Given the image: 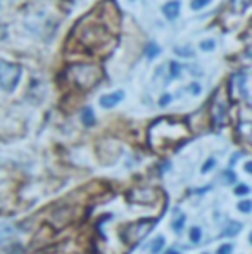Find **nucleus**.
I'll list each match as a JSON object with an SVG mask.
<instances>
[{
  "label": "nucleus",
  "mask_w": 252,
  "mask_h": 254,
  "mask_svg": "<svg viewBox=\"0 0 252 254\" xmlns=\"http://www.w3.org/2000/svg\"><path fill=\"white\" fill-rule=\"evenodd\" d=\"M221 180H223V184H233V182H235V175H233L232 171H225Z\"/></svg>",
  "instance_id": "23"
},
{
  "label": "nucleus",
  "mask_w": 252,
  "mask_h": 254,
  "mask_svg": "<svg viewBox=\"0 0 252 254\" xmlns=\"http://www.w3.org/2000/svg\"><path fill=\"white\" fill-rule=\"evenodd\" d=\"M171 102V95H162L161 97V101H159V106H166V104H169Z\"/></svg>",
  "instance_id": "28"
},
{
  "label": "nucleus",
  "mask_w": 252,
  "mask_h": 254,
  "mask_svg": "<svg viewBox=\"0 0 252 254\" xmlns=\"http://www.w3.org/2000/svg\"><path fill=\"white\" fill-rule=\"evenodd\" d=\"M199 47H201L202 51H205V52H211V51H214V49H216V42L214 40H202Z\"/></svg>",
  "instance_id": "17"
},
{
  "label": "nucleus",
  "mask_w": 252,
  "mask_h": 254,
  "mask_svg": "<svg viewBox=\"0 0 252 254\" xmlns=\"http://www.w3.org/2000/svg\"><path fill=\"white\" fill-rule=\"evenodd\" d=\"M168 121V131H162L164 135H151L152 145H155L157 149L161 147H173L175 144H178L183 137L189 135V130L185 128V125L176 123V121L166 120Z\"/></svg>",
  "instance_id": "1"
},
{
  "label": "nucleus",
  "mask_w": 252,
  "mask_h": 254,
  "mask_svg": "<svg viewBox=\"0 0 252 254\" xmlns=\"http://www.w3.org/2000/svg\"><path fill=\"white\" fill-rule=\"evenodd\" d=\"M12 227H0V241H3V239L10 237L12 235Z\"/></svg>",
  "instance_id": "21"
},
{
  "label": "nucleus",
  "mask_w": 252,
  "mask_h": 254,
  "mask_svg": "<svg viewBox=\"0 0 252 254\" xmlns=\"http://www.w3.org/2000/svg\"><path fill=\"white\" fill-rule=\"evenodd\" d=\"M232 244H223L221 248L218 249V254H230L232 253Z\"/></svg>",
  "instance_id": "26"
},
{
  "label": "nucleus",
  "mask_w": 252,
  "mask_h": 254,
  "mask_svg": "<svg viewBox=\"0 0 252 254\" xmlns=\"http://www.w3.org/2000/svg\"><path fill=\"white\" fill-rule=\"evenodd\" d=\"M154 223H155L154 220H140V221H135V223L128 225L126 232H125V241L130 242V244L138 242L140 239H144L145 235L149 234V230L154 227Z\"/></svg>",
  "instance_id": "3"
},
{
  "label": "nucleus",
  "mask_w": 252,
  "mask_h": 254,
  "mask_svg": "<svg viewBox=\"0 0 252 254\" xmlns=\"http://www.w3.org/2000/svg\"><path fill=\"white\" fill-rule=\"evenodd\" d=\"M212 121H214L216 127H221L226 121V106L223 102H214L212 104Z\"/></svg>",
  "instance_id": "6"
},
{
  "label": "nucleus",
  "mask_w": 252,
  "mask_h": 254,
  "mask_svg": "<svg viewBox=\"0 0 252 254\" xmlns=\"http://www.w3.org/2000/svg\"><path fill=\"white\" fill-rule=\"evenodd\" d=\"M211 2H212V0H192L190 7L194 10H201V9H204V7H207Z\"/></svg>",
  "instance_id": "16"
},
{
  "label": "nucleus",
  "mask_w": 252,
  "mask_h": 254,
  "mask_svg": "<svg viewBox=\"0 0 252 254\" xmlns=\"http://www.w3.org/2000/svg\"><path fill=\"white\" fill-rule=\"evenodd\" d=\"M169 78H178L182 76V66H180L178 63H175V61H171L169 63Z\"/></svg>",
  "instance_id": "15"
},
{
  "label": "nucleus",
  "mask_w": 252,
  "mask_h": 254,
  "mask_svg": "<svg viewBox=\"0 0 252 254\" xmlns=\"http://www.w3.org/2000/svg\"><path fill=\"white\" fill-rule=\"evenodd\" d=\"M162 246H164V237H157L154 246H152V254H157L162 249Z\"/></svg>",
  "instance_id": "20"
},
{
  "label": "nucleus",
  "mask_w": 252,
  "mask_h": 254,
  "mask_svg": "<svg viewBox=\"0 0 252 254\" xmlns=\"http://www.w3.org/2000/svg\"><path fill=\"white\" fill-rule=\"evenodd\" d=\"M74 78L76 81L81 85V87H92V85L97 81L99 78V69L95 66H85V64H80V66H74Z\"/></svg>",
  "instance_id": "4"
},
{
  "label": "nucleus",
  "mask_w": 252,
  "mask_h": 254,
  "mask_svg": "<svg viewBox=\"0 0 252 254\" xmlns=\"http://www.w3.org/2000/svg\"><path fill=\"white\" fill-rule=\"evenodd\" d=\"M247 56H249V57H251V59H252V45H251V47H249V49H247Z\"/></svg>",
  "instance_id": "30"
},
{
  "label": "nucleus",
  "mask_w": 252,
  "mask_h": 254,
  "mask_svg": "<svg viewBox=\"0 0 252 254\" xmlns=\"http://www.w3.org/2000/svg\"><path fill=\"white\" fill-rule=\"evenodd\" d=\"M246 171L247 173L252 175V161H249V163H246Z\"/></svg>",
  "instance_id": "29"
},
{
  "label": "nucleus",
  "mask_w": 252,
  "mask_h": 254,
  "mask_svg": "<svg viewBox=\"0 0 252 254\" xmlns=\"http://www.w3.org/2000/svg\"><path fill=\"white\" fill-rule=\"evenodd\" d=\"M201 90H202V88H201V85H199V83H192L190 85V92L194 95H199V94H201Z\"/></svg>",
  "instance_id": "27"
},
{
  "label": "nucleus",
  "mask_w": 252,
  "mask_h": 254,
  "mask_svg": "<svg viewBox=\"0 0 252 254\" xmlns=\"http://www.w3.org/2000/svg\"><path fill=\"white\" fill-rule=\"evenodd\" d=\"M183 225H185V216L182 214V216H178L175 221H173L171 227H173V230H175V232H180L183 228Z\"/></svg>",
  "instance_id": "18"
},
{
  "label": "nucleus",
  "mask_w": 252,
  "mask_h": 254,
  "mask_svg": "<svg viewBox=\"0 0 252 254\" xmlns=\"http://www.w3.org/2000/svg\"><path fill=\"white\" fill-rule=\"evenodd\" d=\"M216 166V161L214 159H209L207 163L204 164V166H202V173H207L209 170H212V168Z\"/></svg>",
  "instance_id": "25"
},
{
  "label": "nucleus",
  "mask_w": 252,
  "mask_h": 254,
  "mask_svg": "<svg viewBox=\"0 0 252 254\" xmlns=\"http://www.w3.org/2000/svg\"><path fill=\"white\" fill-rule=\"evenodd\" d=\"M239 211H242V213H251V211H252V201L239 202Z\"/></svg>",
  "instance_id": "22"
},
{
  "label": "nucleus",
  "mask_w": 252,
  "mask_h": 254,
  "mask_svg": "<svg viewBox=\"0 0 252 254\" xmlns=\"http://www.w3.org/2000/svg\"><path fill=\"white\" fill-rule=\"evenodd\" d=\"M251 192V189L247 187V185H244V184H240V185H237L235 187V194L237 195H246V194H249Z\"/></svg>",
  "instance_id": "24"
},
{
  "label": "nucleus",
  "mask_w": 252,
  "mask_h": 254,
  "mask_svg": "<svg viewBox=\"0 0 252 254\" xmlns=\"http://www.w3.org/2000/svg\"><path fill=\"white\" fill-rule=\"evenodd\" d=\"M201 237H202V232H201V228H197V227H194V228H192V232H190V241L194 242V244H197V242L201 241Z\"/></svg>",
  "instance_id": "19"
},
{
  "label": "nucleus",
  "mask_w": 252,
  "mask_h": 254,
  "mask_svg": "<svg viewBox=\"0 0 252 254\" xmlns=\"http://www.w3.org/2000/svg\"><path fill=\"white\" fill-rule=\"evenodd\" d=\"M251 106H252V102H251Z\"/></svg>",
  "instance_id": "33"
},
{
  "label": "nucleus",
  "mask_w": 252,
  "mask_h": 254,
  "mask_svg": "<svg viewBox=\"0 0 252 254\" xmlns=\"http://www.w3.org/2000/svg\"><path fill=\"white\" fill-rule=\"evenodd\" d=\"M249 3H251V0H233L232 9L235 10L237 14H242V12H246V9L249 7Z\"/></svg>",
  "instance_id": "13"
},
{
  "label": "nucleus",
  "mask_w": 252,
  "mask_h": 254,
  "mask_svg": "<svg viewBox=\"0 0 252 254\" xmlns=\"http://www.w3.org/2000/svg\"><path fill=\"white\" fill-rule=\"evenodd\" d=\"M126 197H128V201H131V202H151L152 199H154V190H151V189L131 190Z\"/></svg>",
  "instance_id": "5"
},
{
  "label": "nucleus",
  "mask_w": 252,
  "mask_h": 254,
  "mask_svg": "<svg viewBox=\"0 0 252 254\" xmlns=\"http://www.w3.org/2000/svg\"><path fill=\"white\" fill-rule=\"evenodd\" d=\"M249 242L252 244V232H251V235H249Z\"/></svg>",
  "instance_id": "32"
},
{
  "label": "nucleus",
  "mask_w": 252,
  "mask_h": 254,
  "mask_svg": "<svg viewBox=\"0 0 252 254\" xmlns=\"http://www.w3.org/2000/svg\"><path fill=\"white\" fill-rule=\"evenodd\" d=\"M233 81H237V87H239V90H240V95H242V97H247V87H246L247 74L246 73L233 74Z\"/></svg>",
  "instance_id": "9"
},
{
  "label": "nucleus",
  "mask_w": 252,
  "mask_h": 254,
  "mask_svg": "<svg viewBox=\"0 0 252 254\" xmlns=\"http://www.w3.org/2000/svg\"><path fill=\"white\" fill-rule=\"evenodd\" d=\"M81 120H83L85 127H94L95 125V114H94V111H92V107H85L83 114H81Z\"/></svg>",
  "instance_id": "10"
},
{
  "label": "nucleus",
  "mask_w": 252,
  "mask_h": 254,
  "mask_svg": "<svg viewBox=\"0 0 252 254\" xmlns=\"http://www.w3.org/2000/svg\"><path fill=\"white\" fill-rule=\"evenodd\" d=\"M180 7H182V3H180L178 0H171V2L162 5V12H164V16L168 17V19L173 21L180 16Z\"/></svg>",
  "instance_id": "8"
},
{
  "label": "nucleus",
  "mask_w": 252,
  "mask_h": 254,
  "mask_svg": "<svg viewBox=\"0 0 252 254\" xmlns=\"http://www.w3.org/2000/svg\"><path fill=\"white\" fill-rule=\"evenodd\" d=\"M21 74H23L21 66L7 63V61H0V88L2 90L12 92L19 83Z\"/></svg>",
  "instance_id": "2"
},
{
  "label": "nucleus",
  "mask_w": 252,
  "mask_h": 254,
  "mask_svg": "<svg viewBox=\"0 0 252 254\" xmlns=\"http://www.w3.org/2000/svg\"><path fill=\"white\" fill-rule=\"evenodd\" d=\"M175 54L180 57L190 59V57H194V49H192L190 45H182V47H175Z\"/></svg>",
  "instance_id": "14"
},
{
  "label": "nucleus",
  "mask_w": 252,
  "mask_h": 254,
  "mask_svg": "<svg viewBox=\"0 0 252 254\" xmlns=\"http://www.w3.org/2000/svg\"><path fill=\"white\" fill-rule=\"evenodd\" d=\"M123 97H125V94H123L121 90L112 92V94H107V95H102V97H101V106L104 107V109H111V107L118 106V104L123 101Z\"/></svg>",
  "instance_id": "7"
},
{
  "label": "nucleus",
  "mask_w": 252,
  "mask_h": 254,
  "mask_svg": "<svg viewBox=\"0 0 252 254\" xmlns=\"http://www.w3.org/2000/svg\"><path fill=\"white\" fill-rule=\"evenodd\" d=\"M240 228H242V223H237V221H232V223H230L228 227L225 228L223 235H225V237H232V235H237V234H239Z\"/></svg>",
  "instance_id": "11"
},
{
  "label": "nucleus",
  "mask_w": 252,
  "mask_h": 254,
  "mask_svg": "<svg viewBox=\"0 0 252 254\" xmlns=\"http://www.w3.org/2000/svg\"><path fill=\"white\" fill-rule=\"evenodd\" d=\"M166 254H180V253H178V251H175V249H171V251H168Z\"/></svg>",
  "instance_id": "31"
},
{
  "label": "nucleus",
  "mask_w": 252,
  "mask_h": 254,
  "mask_svg": "<svg viewBox=\"0 0 252 254\" xmlns=\"http://www.w3.org/2000/svg\"><path fill=\"white\" fill-rule=\"evenodd\" d=\"M159 54H161V49H159L157 44H149L147 49H145V56H147L149 61L155 59V57H157Z\"/></svg>",
  "instance_id": "12"
}]
</instances>
